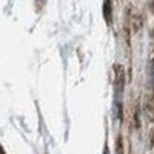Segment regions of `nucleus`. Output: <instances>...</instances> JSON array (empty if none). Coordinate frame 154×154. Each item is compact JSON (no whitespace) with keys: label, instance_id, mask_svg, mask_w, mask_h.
I'll return each mask as SVG.
<instances>
[{"label":"nucleus","instance_id":"obj_1","mask_svg":"<svg viewBox=\"0 0 154 154\" xmlns=\"http://www.w3.org/2000/svg\"><path fill=\"white\" fill-rule=\"evenodd\" d=\"M111 0H105L103 3V14H105V19L108 23H111Z\"/></svg>","mask_w":154,"mask_h":154},{"label":"nucleus","instance_id":"obj_2","mask_svg":"<svg viewBox=\"0 0 154 154\" xmlns=\"http://www.w3.org/2000/svg\"><path fill=\"white\" fill-rule=\"evenodd\" d=\"M149 83L154 88V62H151V65H149Z\"/></svg>","mask_w":154,"mask_h":154},{"label":"nucleus","instance_id":"obj_3","mask_svg":"<svg viewBox=\"0 0 154 154\" xmlns=\"http://www.w3.org/2000/svg\"><path fill=\"white\" fill-rule=\"evenodd\" d=\"M103 154H109V152H108V149H106V148H105V152H103Z\"/></svg>","mask_w":154,"mask_h":154},{"label":"nucleus","instance_id":"obj_4","mask_svg":"<svg viewBox=\"0 0 154 154\" xmlns=\"http://www.w3.org/2000/svg\"><path fill=\"white\" fill-rule=\"evenodd\" d=\"M37 2H45V0H37Z\"/></svg>","mask_w":154,"mask_h":154}]
</instances>
